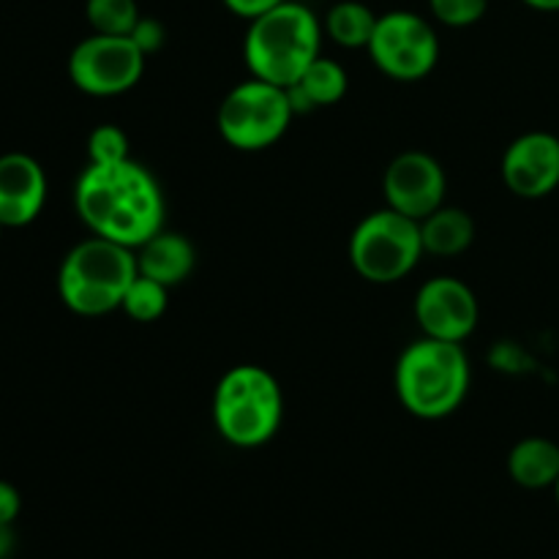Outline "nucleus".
Returning <instances> with one entry per match:
<instances>
[{
    "mask_svg": "<svg viewBox=\"0 0 559 559\" xmlns=\"http://www.w3.org/2000/svg\"><path fill=\"white\" fill-rule=\"evenodd\" d=\"M74 211L91 235L140 249L164 229V191L156 175L134 158L87 164L74 186Z\"/></svg>",
    "mask_w": 559,
    "mask_h": 559,
    "instance_id": "1",
    "label": "nucleus"
},
{
    "mask_svg": "<svg viewBox=\"0 0 559 559\" xmlns=\"http://www.w3.org/2000/svg\"><path fill=\"white\" fill-rule=\"evenodd\" d=\"M473 369L462 344L420 336L402 349L393 371V385L402 407L413 418H451L464 404Z\"/></svg>",
    "mask_w": 559,
    "mask_h": 559,
    "instance_id": "2",
    "label": "nucleus"
},
{
    "mask_svg": "<svg viewBox=\"0 0 559 559\" xmlns=\"http://www.w3.org/2000/svg\"><path fill=\"white\" fill-rule=\"evenodd\" d=\"M320 16L298 0H284L267 14L249 22L243 38V60L251 76L271 85L289 87L322 55Z\"/></svg>",
    "mask_w": 559,
    "mask_h": 559,
    "instance_id": "3",
    "label": "nucleus"
},
{
    "mask_svg": "<svg viewBox=\"0 0 559 559\" xmlns=\"http://www.w3.org/2000/svg\"><path fill=\"white\" fill-rule=\"evenodd\" d=\"M213 424L233 448H262L284 424V391L276 377L254 364L224 371L213 391Z\"/></svg>",
    "mask_w": 559,
    "mask_h": 559,
    "instance_id": "4",
    "label": "nucleus"
},
{
    "mask_svg": "<svg viewBox=\"0 0 559 559\" xmlns=\"http://www.w3.org/2000/svg\"><path fill=\"white\" fill-rule=\"evenodd\" d=\"M136 251L91 235L63 257L58 271V295L80 317L112 314L123 306L136 278Z\"/></svg>",
    "mask_w": 559,
    "mask_h": 559,
    "instance_id": "5",
    "label": "nucleus"
},
{
    "mask_svg": "<svg viewBox=\"0 0 559 559\" xmlns=\"http://www.w3.org/2000/svg\"><path fill=\"white\" fill-rule=\"evenodd\" d=\"M349 265L364 282L369 284H396L407 278L418 267L426 254L420 238V222L380 207L360 218L358 227L349 235Z\"/></svg>",
    "mask_w": 559,
    "mask_h": 559,
    "instance_id": "6",
    "label": "nucleus"
},
{
    "mask_svg": "<svg viewBox=\"0 0 559 559\" xmlns=\"http://www.w3.org/2000/svg\"><path fill=\"white\" fill-rule=\"evenodd\" d=\"M295 109L287 87L271 85L257 76L238 82L222 98L216 112L218 136L240 153H260L276 145L293 126Z\"/></svg>",
    "mask_w": 559,
    "mask_h": 559,
    "instance_id": "7",
    "label": "nucleus"
},
{
    "mask_svg": "<svg viewBox=\"0 0 559 559\" xmlns=\"http://www.w3.org/2000/svg\"><path fill=\"white\" fill-rule=\"evenodd\" d=\"M371 63L396 82L426 80L440 63V36L426 16L415 11L380 14L369 47Z\"/></svg>",
    "mask_w": 559,
    "mask_h": 559,
    "instance_id": "8",
    "label": "nucleus"
},
{
    "mask_svg": "<svg viewBox=\"0 0 559 559\" xmlns=\"http://www.w3.org/2000/svg\"><path fill=\"white\" fill-rule=\"evenodd\" d=\"M147 58L131 36L91 33L69 55V80L93 98L123 96L145 74Z\"/></svg>",
    "mask_w": 559,
    "mask_h": 559,
    "instance_id": "9",
    "label": "nucleus"
},
{
    "mask_svg": "<svg viewBox=\"0 0 559 559\" xmlns=\"http://www.w3.org/2000/svg\"><path fill=\"white\" fill-rule=\"evenodd\" d=\"M445 169L426 151L399 153L382 173L385 205L415 218V222H424L437 207L445 205Z\"/></svg>",
    "mask_w": 559,
    "mask_h": 559,
    "instance_id": "10",
    "label": "nucleus"
},
{
    "mask_svg": "<svg viewBox=\"0 0 559 559\" xmlns=\"http://www.w3.org/2000/svg\"><path fill=\"white\" fill-rule=\"evenodd\" d=\"M413 311L420 333L442 342H467L480 322L478 295L456 276H435L420 284Z\"/></svg>",
    "mask_w": 559,
    "mask_h": 559,
    "instance_id": "11",
    "label": "nucleus"
},
{
    "mask_svg": "<svg viewBox=\"0 0 559 559\" xmlns=\"http://www.w3.org/2000/svg\"><path fill=\"white\" fill-rule=\"evenodd\" d=\"M506 189L522 200H544L559 189V136L527 131L506 147L500 162Z\"/></svg>",
    "mask_w": 559,
    "mask_h": 559,
    "instance_id": "12",
    "label": "nucleus"
},
{
    "mask_svg": "<svg viewBox=\"0 0 559 559\" xmlns=\"http://www.w3.org/2000/svg\"><path fill=\"white\" fill-rule=\"evenodd\" d=\"M47 173L31 153L11 151L0 156V222L20 229L36 222L47 205Z\"/></svg>",
    "mask_w": 559,
    "mask_h": 559,
    "instance_id": "13",
    "label": "nucleus"
},
{
    "mask_svg": "<svg viewBox=\"0 0 559 559\" xmlns=\"http://www.w3.org/2000/svg\"><path fill=\"white\" fill-rule=\"evenodd\" d=\"M136 251V271L140 276L153 278L164 287H178L194 273L197 267V249L183 233H173L164 227L162 233L153 235L151 240L140 246Z\"/></svg>",
    "mask_w": 559,
    "mask_h": 559,
    "instance_id": "14",
    "label": "nucleus"
},
{
    "mask_svg": "<svg viewBox=\"0 0 559 559\" xmlns=\"http://www.w3.org/2000/svg\"><path fill=\"white\" fill-rule=\"evenodd\" d=\"M349 91V74L338 60L320 58L304 71L295 85L287 87L289 104H293L295 115H306L314 112V109L322 107H333V104L342 102Z\"/></svg>",
    "mask_w": 559,
    "mask_h": 559,
    "instance_id": "15",
    "label": "nucleus"
},
{
    "mask_svg": "<svg viewBox=\"0 0 559 559\" xmlns=\"http://www.w3.org/2000/svg\"><path fill=\"white\" fill-rule=\"evenodd\" d=\"M508 475L522 489H555L559 480V445L549 437H524L508 453Z\"/></svg>",
    "mask_w": 559,
    "mask_h": 559,
    "instance_id": "16",
    "label": "nucleus"
},
{
    "mask_svg": "<svg viewBox=\"0 0 559 559\" xmlns=\"http://www.w3.org/2000/svg\"><path fill=\"white\" fill-rule=\"evenodd\" d=\"M420 238L426 254L459 257L473 246L475 218L464 207L442 205L420 222Z\"/></svg>",
    "mask_w": 559,
    "mask_h": 559,
    "instance_id": "17",
    "label": "nucleus"
},
{
    "mask_svg": "<svg viewBox=\"0 0 559 559\" xmlns=\"http://www.w3.org/2000/svg\"><path fill=\"white\" fill-rule=\"evenodd\" d=\"M380 14L369 9L360 0H338L336 5H331V11L325 14V36L331 38L336 47L342 49H366L369 47L371 36H374V27Z\"/></svg>",
    "mask_w": 559,
    "mask_h": 559,
    "instance_id": "18",
    "label": "nucleus"
},
{
    "mask_svg": "<svg viewBox=\"0 0 559 559\" xmlns=\"http://www.w3.org/2000/svg\"><path fill=\"white\" fill-rule=\"evenodd\" d=\"M140 16L136 0H85V20L93 27V33L131 36Z\"/></svg>",
    "mask_w": 559,
    "mask_h": 559,
    "instance_id": "19",
    "label": "nucleus"
},
{
    "mask_svg": "<svg viewBox=\"0 0 559 559\" xmlns=\"http://www.w3.org/2000/svg\"><path fill=\"white\" fill-rule=\"evenodd\" d=\"M167 306H169V287H164V284L136 273L129 293H126L120 311H126L134 322L147 325V322L162 320V317L167 314Z\"/></svg>",
    "mask_w": 559,
    "mask_h": 559,
    "instance_id": "20",
    "label": "nucleus"
},
{
    "mask_svg": "<svg viewBox=\"0 0 559 559\" xmlns=\"http://www.w3.org/2000/svg\"><path fill=\"white\" fill-rule=\"evenodd\" d=\"M131 158V140L120 126L102 123L87 134V164H120Z\"/></svg>",
    "mask_w": 559,
    "mask_h": 559,
    "instance_id": "21",
    "label": "nucleus"
},
{
    "mask_svg": "<svg viewBox=\"0 0 559 559\" xmlns=\"http://www.w3.org/2000/svg\"><path fill=\"white\" fill-rule=\"evenodd\" d=\"M429 11L445 27H473L489 11V0H429Z\"/></svg>",
    "mask_w": 559,
    "mask_h": 559,
    "instance_id": "22",
    "label": "nucleus"
},
{
    "mask_svg": "<svg viewBox=\"0 0 559 559\" xmlns=\"http://www.w3.org/2000/svg\"><path fill=\"white\" fill-rule=\"evenodd\" d=\"M131 41L142 49L145 58H151V55H156L158 49L164 47V41H167V31H164V25L156 20V16H140V22H136L134 31H131Z\"/></svg>",
    "mask_w": 559,
    "mask_h": 559,
    "instance_id": "23",
    "label": "nucleus"
},
{
    "mask_svg": "<svg viewBox=\"0 0 559 559\" xmlns=\"http://www.w3.org/2000/svg\"><path fill=\"white\" fill-rule=\"evenodd\" d=\"M224 9L229 11V14L240 16V20L251 22L257 20V16L267 14V11H273L276 5H282L284 0H222Z\"/></svg>",
    "mask_w": 559,
    "mask_h": 559,
    "instance_id": "24",
    "label": "nucleus"
},
{
    "mask_svg": "<svg viewBox=\"0 0 559 559\" xmlns=\"http://www.w3.org/2000/svg\"><path fill=\"white\" fill-rule=\"evenodd\" d=\"M22 511V497L16 486L9 480H0V524H14Z\"/></svg>",
    "mask_w": 559,
    "mask_h": 559,
    "instance_id": "25",
    "label": "nucleus"
},
{
    "mask_svg": "<svg viewBox=\"0 0 559 559\" xmlns=\"http://www.w3.org/2000/svg\"><path fill=\"white\" fill-rule=\"evenodd\" d=\"M16 549L14 524H0V559H9Z\"/></svg>",
    "mask_w": 559,
    "mask_h": 559,
    "instance_id": "26",
    "label": "nucleus"
},
{
    "mask_svg": "<svg viewBox=\"0 0 559 559\" xmlns=\"http://www.w3.org/2000/svg\"><path fill=\"white\" fill-rule=\"evenodd\" d=\"M522 3L530 5V9H535V11H546V14L559 11V0H522Z\"/></svg>",
    "mask_w": 559,
    "mask_h": 559,
    "instance_id": "27",
    "label": "nucleus"
},
{
    "mask_svg": "<svg viewBox=\"0 0 559 559\" xmlns=\"http://www.w3.org/2000/svg\"><path fill=\"white\" fill-rule=\"evenodd\" d=\"M555 497H557V506H559V480H557V486H555Z\"/></svg>",
    "mask_w": 559,
    "mask_h": 559,
    "instance_id": "28",
    "label": "nucleus"
},
{
    "mask_svg": "<svg viewBox=\"0 0 559 559\" xmlns=\"http://www.w3.org/2000/svg\"><path fill=\"white\" fill-rule=\"evenodd\" d=\"M3 229H5V227H3V222H0V235H3Z\"/></svg>",
    "mask_w": 559,
    "mask_h": 559,
    "instance_id": "29",
    "label": "nucleus"
}]
</instances>
